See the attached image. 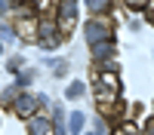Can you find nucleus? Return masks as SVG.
Instances as JSON below:
<instances>
[{
    "label": "nucleus",
    "instance_id": "obj_1",
    "mask_svg": "<svg viewBox=\"0 0 154 135\" xmlns=\"http://www.w3.org/2000/svg\"><path fill=\"white\" fill-rule=\"evenodd\" d=\"M117 95H120V77L114 71H105L99 77V83H96V101L102 104V110H111L114 101H117Z\"/></svg>",
    "mask_w": 154,
    "mask_h": 135
},
{
    "label": "nucleus",
    "instance_id": "obj_2",
    "mask_svg": "<svg viewBox=\"0 0 154 135\" xmlns=\"http://www.w3.org/2000/svg\"><path fill=\"white\" fill-rule=\"evenodd\" d=\"M111 37H114V28H111V22L108 19H93L86 25V40L89 46H99V43H111Z\"/></svg>",
    "mask_w": 154,
    "mask_h": 135
},
{
    "label": "nucleus",
    "instance_id": "obj_3",
    "mask_svg": "<svg viewBox=\"0 0 154 135\" xmlns=\"http://www.w3.org/2000/svg\"><path fill=\"white\" fill-rule=\"evenodd\" d=\"M74 19H77V3H59V34L62 37L71 34Z\"/></svg>",
    "mask_w": 154,
    "mask_h": 135
},
{
    "label": "nucleus",
    "instance_id": "obj_4",
    "mask_svg": "<svg viewBox=\"0 0 154 135\" xmlns=\"http://www.w3.org/2000/svg\"><path fill=\"white\" fill-rule=\"evenodd\" d=\"M28 135H56V132H53V123L46 117H31L28 120Z\"/></svg>",
    "mask_w": 154,
    "mask_h": 135
},
{
    "label": "nucleus",
    "instance_id": "obj_5",
    "mask_svg": "<svg viewBox=\"0 0 154 135\" xmlns=\"http://www.w3.org/2000/svg\"><path fill=\"white\" fill-rule=\"evenodd\" d=\"M37 104H40L37 98H31V95H22V98H16V114H19V117H25V120H31Z\"/></svg>",
    "mask_w": 154,
    "mask_h": 135
},
{
    "label": "nucleus",
    "instance_id": "obj_6",
    "mask_svg": "<svg viewBox=\"0 0 154 135\" xmlns=\"http://www.w3.org/2000/svg\"><path fill=\"white\" fill-rule=\"evenodd\" d=\"M19 34L28 37V40H34V37L40 34V25H37L34 19H22V22H19Z\"/></svg>",
    "mask_w": 154,
    "mask_h": 135
},
{
    "label": "nucleus",
    "instance_id": "obj_7",
    "mask_svg": "<svg viewBox=\"0 0 154 135\" xmlns=\"http://www.w3.org/2000/svg\"><path fill=\"white\" fill-rule=\"evenodd\" d=\"M83 114H80V110H74V114H71V120H68V129H71V135H77V132H80L83 129Z\"/></svg>",
    "mask_w": 154,
    "mask_h": 135
},
{
    "label": "nucleus",
    "instance_id": "obj_8",
    "mask_svg": "<svg viewBox=\"0 0 154 135\" xmlns=\"http://www.w3.org/2000/svg\"><path fill=\"white\" fill-rule=\"evenodd\" d=\"M93 52H96V58H108V55L114 52V40H111V43H99V46H93Z\"/></svg>",
    "mask_w": 154,
    "mask_h": 135
},
{
    "label": "nucleus",
    "instance_id": "obj_9",
    "mask_svg": "<svg viewBox=\"0 0 154 135\" xmlns=\"http://www.w3.org/2000/svg\"><path fill=\"white\" fill-rule=\"evenodd\" d=\"M89 9H93V16H105V12L111 9V3H108V0H93Z\"/></svg>",
    "mask_w": 154,
    "mask_h": 135
},
{
    "label": "nucleus",
    "instance_id": "obj_10",
    "mask_svg": "<svg viewBox=\"0 0 154 135\" xmlns=\"http://www.w3.org/2000/svg\"><path fill=\"white\" fill-rule=\"evenodd\" d=\"M65 95H68V98H80V95H83V83H71L68 89H65Z\"/></svg>",
    "mask_w": 154,
    "mask_h": 135
},
{
    "label": "nucleus",
    "instance_id": "obj_11",
    "mask_svg": "<svg viewBox=\"0 0 154 135\" xmlns=\"http://www.w3.org/2000/svg\"><path fill=\"white\" fill-rule=\"evenodd\" d=\"M145 132H148V135H154V117H151V120L145 123Z\"/></svg>",
    "mask_w": 154,
    "mask_h": 135
},
{
    "label": "nucleus",
    "instance_id": "obj_12",
    "mask_svg": "<svg viewBox=\"0 0 154 135\" xmlns=\"http://www.w3.org/2000/svg\"><path fill=\"white\" fill-rule=\"evenodd\" d=\"M0 55H3V43H0Z\"/></svg>",
    "mask_w": 154,
    "mask_h": 135
},
{
    "label": "nucleus",
    "instance_id": "obj_13",
    "mask_svg": "<svg viewBox=\"0 0 154 135\" xmlns=\"http://www.w3.org/2000/svg\"><path fill=\"white\" fill-rule=\"evenodd\" d=\"M86 135H96V132H86Z\"/></svg>",
    "mask_w": 154,
    "mask_h": 135
}]
</instances>
